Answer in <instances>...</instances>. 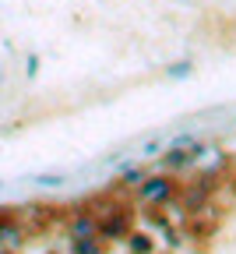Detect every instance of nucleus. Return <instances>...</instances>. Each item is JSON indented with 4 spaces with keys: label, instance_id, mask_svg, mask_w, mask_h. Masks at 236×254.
<instances>
[{
    "label": "nucleus",
    "instance_id": "nucleus-8",
    "mask_svg": "<svg viewBox=\"0 0 236 254\" xmlns=\"http://www.w3.org/2000/svg\"><path fill=\"white\" fill-rule=\"evenodd\" d=\"M145 177H148L145 170H127V173H123V184H130V187H138V184H141Z\"/></svg>",
    "mask_w": 236,
    "mask_h": 254
},
{
    "label": "nucleus",
    "instance_id": "nucleus-1",
    "mask_svg": "<svg viewBox=\"0 0 236 254\" xmlns=\"http://www.w3.org/2000/svg\"><path fill=\"white\" fill-rule=\"evenodd\" d=\"M177 194H180V184H177L173 173H155V177H145L138 184V201L141 205H152V208L170 205Z\"/></svg>",
    "mask_w": 236,
    "mask_h": 254
},
{
    "label": "nucleus",
    "instance_id": "nucleus-12",
    "mask_svg": "<svg viewBox=\"0 0 236 254\" xmlns=\"http://www.w3.org/2000/svg\"><path fill=\"white\" fill-rule=\"evenodd\" d=\"M233 187H236V177H233Z\"/></svg>",
    "mask_w": 236,
    "mask_h": 254
},
{
    "label": "nucleus",
    "instance_id": "nucleus-2",
    "mask_svg": "<svg viewBox=\"0 0 236 254\" xmlns=\"http://www.w3.org/2000/svg\"><path fill=\"white\" fill-rule=\"evenodd\" d=\"M99 219V240H123L130 230H134V208L130 205H117V208H106V212H95Z\"/></svg>",
    "mask_w": 236,
    "mask_h": 254
},
{
    "label": "nucleus",
    "instance_id": "nucleus-3",
    "mask_svg": "<svg viewBox=\"0 0 236 254\" xmlns=\"http://www.w3.org/2000/svg\"><path fill=\"white\" fill-rule=\"evenodd\" d=\"M201 152H205V145H194V148H166L162 159H159V166L162 173H177V170H187L190 163H197Z\"/></svg>",
    "mask_w": 236,
    "mask_h": 254
},
{
    "label": "nucleus",
    "instance_id": "nucleus-9",
    "mask_svg": "<svg viewBox=\"0 0 236 254\" xmlns=\"http://www.w3.org/2000/svg\"><path fill=\"white\" fill-rule=\"evenodd\" d=\"M39 184H43V187H60L63 177H39Z\"/></svg>",
    "mask_w": 236,
    "mask_h": 254
},
{
    "label": "nucleus",
    "instance_id": "nucleus-6",
    "mask_svg": "<svg viewBox=\"0 0 236 254\" xmlns=\"http://www.w3.org/2000/svg\"><path fill=\"white\" fill-rule=\"evenodd\" d=\"M106 240L99 237H71V254H103Z\"/></svg>",
    "mask_w": 236,
    "mask_h": 254
},
{
    "label": "nucleus",
    "instance_id": "nucleus-11",
    "mask_svg": "<svg viewBox=\"0 0 236 254\" xmlns=\"http://www.w3.org/2000/svg\"><path fill=\"white\" fill-rule=\"evenodd\" d=\"M0 85H4V74H0Z\"/></svg>",
    "mask_w": 236,
    "mask_h": 254
},
{
    "label": "nucleus",
    "instance_id": "nucleus-7",
    "mask_svg": "<svg viewBox=\"0 0 236 254\" xmlns=\"http://www.w3.org/2000/svg\"><path fill=\"white\" fill-rule=\"evenodd\" d=\"M190 67H194L190 60H183V64H170V67H166V74H170V78H187Z\"/></svg>",
    "mask_w": 236,
    "mask_h": 254
},
{
    "label": "nucleus",
    "instance_id": "nucleus-10",
    "mask_svg": "<svg viewBox=\"0 0 236 254\" xmlns=\"http://www.w3.org/2000/svg\"><path fill=\"white\" fill-rule=\"evenodd\" d=\"M0 254H18V251H7V247H4V251H0Z\"/></svg>",
    "mask_w": 236,
    "mask_h": 254
},
{
    "label": "nucleus",
    "instance_id": "nucleus-4",
    "mask_svg": "<svg viewBox=\"0 0 236 254\" xmlns=\"http://www.w3.org/2000/svg\"><path fill=\"white\" fill-rule=\"evenodd\" d=\"M71 237H99V219H95V212H88V208L74 212V219H71Z\"/></svg>",
    "mask_w": 236,
    "mask_h": 254
},
{
    "label": "nucleus",
    "instance_id": "nucleus-5",
    "mask_svg": "<svg viewBox=\"0 0 236 254\" xmlns=\"http://www.w3.org/2000/svg\"><path fill=\"white\" fill-rule=\"evenodd\" d=\"M123 240H127V251H130V254H155V247H159L148 230H130Z\"/></svg>",
    "mask_w": 236,
    "mask_h": 254
}]
</instances>
